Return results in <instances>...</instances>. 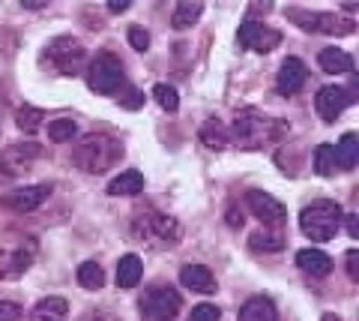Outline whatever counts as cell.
<instances>
[{"mask_svg": "<svg viewBox=\"0 0 359 321\" xmlns=\"http://www.w3.org/2000/svg\"><path fill=\"white\" fill-rule=\"evenodd\" d=\"M228 132L243 150H264V148L278 145L290 132V124L278 117H269L264 112H257V108H243L233 117V126Z\"/></svg>", "mask_w": 359, "mask_h": 321, "instance_id": "1", "label": "cell"}, {"mask_svg": "<svg viewBox=\"0 0 359 321\" xmlns=\"http://www.w3.org/2000/svg\"><path fill=\"white\" fill-rule=\"evenodd\" d=\"M123 157V145L114 136H105V132H90L72 150V165L81 169L87 174H102L108 169H114Z\"/></svg>", "mask_w": 359, "mask_h": 321, "instance_id": "2", "label": "cell"}, {"mask_svg": "<svg viewBox=\"0 0 359 321\" xmlns=\"http://www.w3.org/2000/svg\"><path fill=\"white\" fill-rule=\"evenodd\" d=\"M132 237L150 249H171L183 237V228L174 216L159 214V210H144L132 219Z\"/></svg>", "mask_w": 359, "mask_h": 321, "instance_id": "3", "label": "cell"}, {"mask_svg": "<svg viewBox=\"0 0 359 321\" xmlns=\"http://www.w3.org/2000/svg\"><path fill=\"white\" fill-rule=\"evenodd\" d=\"M341 216L344 210L339 202H330V198H318L309 207H302L299 214V231L306 235L311 243H327L339 235L341 228Z\"/></svg>", "mask_w": 359, "mask_h": 321, "instance_id": "4", "label": "cell"}, {"mask_svg": "<svg viewBox=\"0 0 359 321\" xmlns=\"http://www.w3.org/2000/svg\"><path fill=\"white\" fill-rule=\"evenodd\" d=\"M39 63H42L48 72L78 75V72L84 70V63H87V48H84L75 37H57V39H51L48 46L42 48Z\"/></svg>", "mask_w": 359, "mask_h": 321, "instance_id": "5", "label": "cell"}, {"mask_svg": "<svg viewBox=\"0 0 359 321\" xmlns=\"http://www.w3.org/2000/svg\"><path fill=\"white\" fill-rule=\"evenodd\" d=\"M39 252L36 237L30 235H9L0 240V280H18L30 270Z\"/></svg>", "mask_w": 359, "mask_h": 321, "instance_id": "6", "label": "cell"}, {"mask_svg": "<svg viewBox=\"0 0 359 321\" xmlns=\"http://www.w3.org/2000/svg\"><path fill=\"white\" fill-rule=\"evenodd\" d=\"M180 306H183V301H180V294L171 285L156 282L150 289H144L138 301V313H141V321H174Z\"/></svg>", "mask_w": 359, "mask_h": 321, "instance_id": "7", "label": "cell"}, {"mask_svg": "<svg viewBox=\"0 0 359 321\" xmlns=\"http://www.w3.org/2000/svg\"><path fill=\"white\" fill-rule=\"evenodd\" d=\"M287 18L297 27L309 33H330V37H351L356 30V21L351 15H335V13H306V9H287Z\"/></svg>", "mask_w": 359, "mask_h": 321, "instance_id": "8", "label": "cell"}, {"mask_svg": "<svg viewBox=\"0 0 359 321\" xmlns=\"http://www.w3.org/2000/svg\"><path fill=\"white\" fill-rule=\"evenodd\" d=\"M87 84H90V91H96V93H117L123 84H126V75H123V63L114 58V54H96L93 60H90L87 66Z\"/></svg>", "mask_w": 359, "mask_h": 321, "instance_id": "9", "label": "cell"}, {"mask_svg": "<svg viewBox=\"0 0 359 321\" xmlns=\"http://www.w3.org/2000/svg\"><path fill=\"white\" fill-rule=\"evenodd\" d=\"M42 157V148L36 141H18L0 150V181H15V177L27 174L33 162Z\"/></svg>", "mask_w": 359, "mask_h": 321, "instance_id": "10", "label": "cell"}, {"mask_svg": "<svg viewBox=\"0 0 359 321\" xmlns=\"http://www.w3.org/2000/svg\"><path fill=\"white\" fill-rule=\"evenodd\" d=\"M237 42H240V48H245V51L269 54V51H276L278 46H282V33L273 30V27H266V25H261V21H255V18H245L243 25H240Z\"/></svg>", "mask_w": 359, "mask_h": 321, "instance_id": "11", "label": "cell"}, {"mask_svg": "<svg viewBox=\"0 0 359 321\" xmlns=\"http://www.w3.org/2000/svg\"><path fill=\"white\" fill-rule=\"evenodd\" d=\"M245 204L255 214V219H261L264 228H278L287 223V207L278 202L276 195L261 192V190H249L245 192Z\"/></svg>", "mask_w": 359, "mask_h": 321, "instance_id": "12", "label": "cell"}, {"mask_svg": "<svg viewBox=\"0 0 359 321\" xmlns=\"http://www.w3.org/2000/svg\"><path fill=\"white\" fill-rule=\"evenodd\" d=\"M356 99L353 93L347 91V87H339V84H327L320 87L318 96H314V108H318L320 120H327V124H335V120L341 117V112L347 105H353Z\"/></svg>", "mask_w": 359, "mask_h": 321, "instance_id": "13", "label": "cell"}, {"mask_svg": "<svg viewBox=\"0 0 359 321\" xmlns=\"http://www.w3.org/2000/svg\"><path fill=\"white\" fill-rule=\"evenodd\" d=\"M51 195V183H33V186H21L4 195V207L13 210V214H30V210L42 207Z\"/></svg>", "mask_w": 359, "mask_h": 321, "instance_id": "14", "label": "cell"}, {"mask_svg": "<svg viewBox=\"0 0 359 321\" xmlns=\"http://www.w3.org/2000/svg\"><path fill=\"white\" fill-rule=\"evenodd\" d=\"M306 63L299 58H287L282 66H278V75H276V91L282 96H294L302 91V84H306Z\"/></svg>", "mask_w": 359, "mask_h": 321, "instance_id": "15", "label": "cell"}, {"mask_svg": "<svg viewBox=\"0 0 359 321\" xmlns=\"http://www.w3.org/2000/svg\"><path fill=\"white\" fill-rule=\"evenodd\" d=\"M180 285L195 294H216V276L210 273V268L204 264H186L180 270Z\"/></svg>", "mask_w": 359, "mask_h": 321, "instance_id": "16", "label": "cell"}, {"mask_svg": "<svg viewBox=\"0 0 359 321\" xmlns=\"http://www.w3.org/2000/svg\"><path fill=\"white\" fill-rule=\"evenodd\" d=\"M297 268H299L302 273L323 280V276L332 273V258H330L323 249H299V252H297Z\"/></svg>", "mask_w": 359, "mask_h": 321, "instance_id": "17", "label": "cell"}, {"mask_svg": "<svg viewBox=\"0 0 359 321\" xmlns=\"http://www.w3.org/2000/svg\"><path fill=\"white\" fill-rule=\"evenodd\" d=\"M198 138H201V145L210 148V150H224L231 145V132H228V126H224L219 117L204 120L201 129H198Z\"/></svg>", "mask_w": 359, "mask_h": 321, "instance_id": "18", "label": "cell"}, {"mask_svg": "<svg viewBox=\"0 0 359 321\" xmlns=\"http://www.w3.org/2000/svg\"><path fill=\"white\" fill-rule=\"evenodd\" d=\"M318 63H320V70L330 72V75H351L356 70L353 58L347 51H341V48H320Z\"/></svg>", "mask_w": 359, "mask_h": 321, "instance_id": "19", "label": "cell"}, {"mask_svg": "<svg viewBox=\"0 0 359 321\" xmlns=\"http://www.w3.org/2000/svg\"><path fill=\"white\" fill-rule=\"evenodd\" d=\"M240 321H278V309L269 297L257 294L240 306Z\"/></svg>", "mask_w": 359, "mask_h": 321, "instance_id": "20", "label": "cell"}, {"mask_svg": "<svg viewBox=\"0 0 359 321\" xmlns=\"http://www.w3.org/2000/svg\"><path fill=\"white\" fill-rule=\"evenodd\" d=\"M66 315H69V303L63 297H42L30 309V321H66Z\"/></svg>", "mask_w": 359, "mask_h": 321, "instance_id": "21", "label": "cell"}, {"mask_svg": "<svg viewBox=\"0 0 359 321\" xmlns=\"http://www.w3.org/2000/svg\"><path fill=\"white\" fill-rule=\"evenodd\" d=\"M144 190V174L141 171H120L114 181L108 183V195H114V198H129V195H138Z\"/></svg>", "mask_w": 359, "mask_h": 321, "instance_id": "22", "label": "cell"}, {"mask_svg": "<svg viewBox=\"0 0 359 321\" xmlns=\"http://www.w3.org/2000/svg\"><path fill=\"white\" fill-rule=\"evenodd\" d=\"M356 159H359V141H356V132H344L341 141L335 145V169L351 171V169H356Z\"/></svg>", "mask_w": 359, "mask_h": 321, "instance_id": "23", "label": "cell"}, {"mask_svg": "<svg viewBox=\"0 0 359 321\" xmlns=\"http://www.w3.org/2000/svg\"><path fill=\"white\" fill-rule=\"evenodd\" d=\"M141 273H144V264L138 256H123L120 264H117V285L120 289H135L141 282Z\"/></svg>", "mask_w": 359, "mask_h": 321, "instance_id": "24", "label": "cell"}, {"mask_svg": "<svg viewBox=\"0 0 359 321\" xmlns=\"http://www.w3.org/2000/svg\"><path fill=\"white\" fill-rule=\"evenodd\" d=\"M201 15H204V4H192V0H183V4H177V9L171 13V25H174L177 30H186V27H192Z\"/></svg>", "mask_w": 359, "mask_h": 321, "instance_id": "25", "label": "cell"}, {"mask_svg": "<svg viewBox=\"0 0 359 321\" xmlns=\"http://www.w3.org/2000/svg\"><path fill=\"white\" fill-rule=\"evenodd\" d=\"M78 285L87 291H99L105 285V270L99 268L96 261H84L81 268H78Z\"/></svg>", "mask_w": 359, "mask_h": 321, "instance_id": "26", "label": "cell"}, {"mask_svg": "<svg viewBox=\"0 0 359 321\" xmlns=\"http://www.w3.org/2000/svg\"><path fill=\"white\" fill-rule=\"evenodd\" d=\"M15 124H18L21 132L33 136V132L45 124V112H42V108H36V105H21L18 114H15Z\"/></svg>", "mask_w": 359, "mask_h": 321, "instance_id": "27", "label": "cell"}, {"mask_svg": "<svg viewBox=\"0 0 359 321\" xmlns=\"http://www.w3.org/2000/svg\"><path fill=\"white\" fill-rule=\"evenodd\" d=\"M314 171L320 177L335 174V145H318V150H314Z\"/></svg>", "mask_w": 359, "mask_h": 321, "instance_id": "28", "label": "cell"}, {"mask_svg": "<svg viewBox=\"0 0 359 321\" xmlns=\"http://www.w3.org/2000/svg\"><path fill=\"white\" fill-rule=\"evenodd\" d=\"M78 132V124L69 117H57V120H48V138L51 141H69Z\"/></svg>", "mask_w": 359, "mask_h": 321, "instance_id": "29", "label": "cell"}, {"mask_svg": "<svg viewBox=\"0 0 359 321\" xmlns=\"http://www.w3.org/2000/svg\"><path fill=\"white\" fill-rule=\"evenodd\" d=\"M249 243H252L255 252H278L285 247V240L278 235H269V231H255V235L249 237Z\"/></svg>", "mask_w": 359, "mask_h": 321, "instance_id": "30", "label": "cell"}, {"mask_svg": "<svg viewBox=\"0 0 359 321\" xmlns=\"http://www.w3.org/2000/svg\"><path fill=\"white\" fill-rule=\"evenodd\" d=\"M153 99H156V103H159L162 108H165V112H177V108H180V96H177V87H171V84H156L153 87Z\"/></svg>", "mask_w": 359, "mask_h": 321, "instance_id": "31", "label": "cell"}, {"mask_svg": "<svg viewBox=\"0 0 359 321\" xmlns=\"http://www.w3.org/2000/svg\"><path fill=\"white\" fill-rule=\"evenodd\" d=\"M117 103L123 108H129V112H138V108L144 105V93L141 91H135V87H126L123 84L120 91H117Z\"/></svg>", "mask_w": 359, "mask_h": 321, "instance_id": "32", "label": "cell"}, {"mask_svg": "<svg viewBox=\"0 0 359 321\" xmlns=\"http://www.w3.org/2000/svg\"><path fill=\"white\" fill-rule=\"evenodd\" d=\"M219 318H222V313L216 303H198L186 321H219Z\"/></svg>", "mask_w": 359, "mask_h": 321, "instance_id": "33", "label": "cell"}, {"mask_svg": "<svg viewBox=\"0 0 359 321\" xmlns=\"http://www.w3.org/2000/svg\"><path fill=\"white\" fill-rule=\"evenodd\" d=\"M126 37H129V46H132L135 51H147V48H150V33L144 30V27L132 25V27H129V33H126Z\"/></svg>", "mask_w": 359, "mask_h": 321, "instance_id": "34", "label": "cell"}, {"mask_svg": "<svg viewBox=\"0 0 359 321\" xmlns=\"http://www.w3.org/2000/svg\"><path fill=\"white\" fill-rule=\"evenodd\" d=\"M25 318V309L13 301H0V321H21Z\"/></svg>", "mask_w": 359, "mask_h": 321, "instance_id": "35", "label": "cell"}, {"mask_svg": "<svg viewBox=\"0 0 359 321\" xmlns=\"http://www.w3.org/2000/svg\"><path fill=\"white\" fill-rule=\"evenodd\" d=\"M347 276L356 282L359 280V252L356 249H347Z\"/></svg>", "mask_w": 359, "mask_h": 321, "instance_id": "36", "label": "cell"}, {"mask_svg": "<svg viewBox=\"0 0 359 321\" xmlns=\"http://www.w3.org/2000/svg\"><path fill=\"white\" fill-rule=\"evenodd\" d=\"M356 214H344L341 216V223L347 225V235H351V240H359V223H356Z\"/></svg>", "mask_w": 359, "mask_h": 321, "instance_id": "37", "label": "cell"}, {"mask_svg": "<svg viewBox=\"0 0 359 321\" xmlns=\"http://www.w3.org/2000/svg\"><path fill=\"white\" fill-rule=\"evenodd\" d=\"M129 6H132V0H108V13H114V15L126 13Z\"/></svg>", "mask_w": 359, "mask_h": 321, "instance_id": "38", "label": "cell"}, {"mask_svg": "<svg viewBox=\"0 0 359 321\" xmlns=\"http://www.w3.org/2000/svg\"><path fill=\"white\" fill-rule=\"evenodd\" d=\"M81 321H114V318H111L105 309H90V313H84Z\"/></svg>", "mask_w": 359, "mask_h": 321, "instance_id": "39", "label": "cell"}, {"mask_svg": "<svg viewBox=\"0 0 359 321\" xmlns=\"http://www.w3.org/2000/svg\"><path fill=\"white\" fill-rule=\"evenodd\" d=\"M21 6L25 9H42V6H48V0H21Z\"/></svg>", "mask_w": 359, "mask_h": 321, "instance_id": "40", "label": "cell"}, {"mask_svg": "<svg viewBox=\"0 0 359 321\" xmlns=\"http://www.w3.org/2000/svg\"><path fill=\"white\" fill-rule=\"evenodd\" d=\"M228 225H233V228L243 225V214H237V210H231V214H228Z\"/></svg>", "mask_w": 359, "mask_h": 321, "instance_id": "41", "label": "cell"}, {"mask_svg": "<svg viewBox=\"0 0 359 321\" xmlns=\"http://www.w3.org/2000/svg\"><path fill=\"white\" fill-rule=\"evenodd\" d=\"M320 321H341V318L335 315V313H323V315H320Z\"/></svg>", "mask_w": 359, "mask_h": 321, "instance_id": "42", "label": "cell"}]
</instances>
